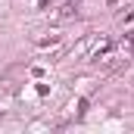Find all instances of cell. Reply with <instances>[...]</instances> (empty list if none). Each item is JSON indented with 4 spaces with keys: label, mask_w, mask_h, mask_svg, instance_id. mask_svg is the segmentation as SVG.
Here are the masks:
<instances>
[{
    "label": "cell",
    "mask_w": 134,
    "mask_h": 134,
    "mask_svg": "<svg viewBox=\"0 0 134 134\" xmlns=\"http://www.w3.org/2000/svg\"><path fill=\"white\" fill-rule=\"evenodd\" d=\"M119 22H122V25H131V22H134V9L122 13V16H119Z\"/></svg>",
    "instance_id": "1"
}]
</instances>
